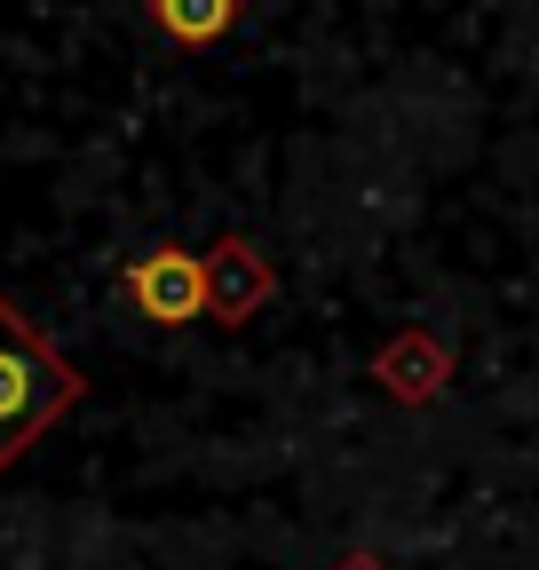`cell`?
<instances>
[{
	"mask_svg": "<svg viewBox=\"0 0 539 570\" xmlns=\"http://www.w3.org/2000/svg\"><path fill=\"white\" fill-rule=\"evenodd\" d=\"M270 294H278V269L262 262V246L246 230H223L207 246V317L215 325H246Z\"/></svg>",
	"mask_w": 539,
	"mask_h": 570,
	"instance_id": "277c9868",
	"label": "cell"
},
{
	"mask_svg": "<svg viewBox=\"0 0 539 570\" xmlns=\"http://www.w3.org/2000/svg\"><path fill=\"white\" fill-rule=\"evenodd\" d=\"M119 294L135 302V317H151V325H198L207 317V254H190V246H151V254H135L119 269Z\"/></svg>",
	"mask_w": 539,
	"mask_h": 570,
	"instance_id": "7a4b0ae2",
	"label": "cell"
},
{
	"mask_svg": "<svg viewBox=\"0 0 539 570\" xmlns=\"http://www.w3.org/2000/svg\"><path fill=\"white\" fill-rule=\"evenodd\" d=\"M373 381H381V396L404 404V412L437 404L444 381H452V341H444L437 325H404V333H389V341L373 348Z\"/></svg>",
	"mask_w": 539,
	"mask_h": 570,
	"instance_id": "3957f363",
	"label": "cell"
},
{
	"mask_svg": "<svg viewBox=\"0 0 539 570\" xmlns=\"http://www.w3.org/2000/svg\"><path fill=\"white\" fill-rule=\"evenodd\" d=\"M333 570H389V562H381L373 547H350V554H342V562H333Z\"/></svg>",
	"mask_w": 539,
	"mask_h": 570,
	"instance_id": "8992f818",
	"label": "cell"
},
{
	"mask_svg": "<svg viewBox=\"0 0 539 570\" xmlns=\"http://www.w3.org/2000/svg\"><path fill=\"white\" fill-rule=\"evenodd\" d=\"M246 0H144V17L159 24V40L175 48H215L231 24H238Z\"/></svg>",
	"mask_w": 539,
	"mask_h": 570,
	"instance_id": "5b68a950",
	"label": "cell"
},
{
	"mask_svg": "<svg viewBox=\"0 0 539 570\" xmlns=\"http://www.w3.org/2000/svg\"><path fill=\"white\" fill-rule=\"evenodd\" d=\"M80 404V373L17 302H0V468H17Z\"/></svg>",
	"mask_w": 539,
	"mask_h": 570,
	"instance_id": "6da1fadb",
	"label": "cell"
}]
</instances>
